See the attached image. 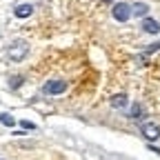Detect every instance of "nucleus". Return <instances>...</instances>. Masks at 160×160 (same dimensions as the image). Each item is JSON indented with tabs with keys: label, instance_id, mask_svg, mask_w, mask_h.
<instances>
[{
	"label": "nucleus",
	"instance_id": "f257e3e1",
	"mask_svg": "<svg viewBox=\"0 0 160 160\" xmlns=\"http://www.w3.org/2000/svg\"><path fill=\"white\" fill-rule=\"evenodd\" d=\"M29 53V45L25 42V40H16V42L9 45L7 49V56L11 62H20V60H25V56Z\"/></svg>",
	"mask_w": 160,
	"mask_h": 160
},
{
	"label": "nucleus",
	"instance_id": "f03ea898",
	"mask_svg": "<svg viewBox=\"0 0 160 160\" xmlns=\"http://www.w3.org/2000/svg\"><path fill=\"white\" fill-rule=\"evenodd\" d=\"M131 7L129 5H125V2H118V5H113V9H111V16L118 20V22H127V20L131 18Z\"/></svg>",
	"mask_w": 160,
	"mask_h": 160
},
{
	"label": "nucleus",
	"instance_id": "7ed1b4c3",
	"mask_svg": "<svg viewBox=\"0 0 160 160\" xmlns=\"http://www.w3.org/2000/svg\"><path fill=\"white\" fill-rule=\"evenodd\" d=\"M67 89V82L65 80H60V78H56V80H49V82L42 87V93H47V96H58V93H62Z\"/></svg>",
	"mask_w": 160,
	"mask_h": 160
},
{
	"label": "nucleus",
	"instance_id": "20e7f679",
	"mask_svg": "<svg viewBox=\"0 0 160 160\" xmlns=\"http://www.w3.org/2000/svg\"><path fill=\"white\" fill-rule=\"evenodd\" d=\"M140 131H142V136H145L147 140H158V138H160V127H158L156 122H142Z\"/></svg>",
	"mask_w": 160,
	"mask_h": 160
},
{
	"label": "nucleus",
	"instance_id": "39448f33",
	"mask_svg": "<svg viewBox=\"0 0 160 160\" xmlns=\"http://www.w3.org/2000/svg\"><path fill=\"white\" fill-rule=\"evenodd\" d=\"M109 102H111V107H113V109H125L129 100H127V96H125V93H116V96H111Z\"/></svg>",
	"mask_w": 160,
	"mask_h": 160
},
{
	"label": "nucleus",
	"instance_id": "423d86ee",
	"mask_svg": "<svg viewBox=\"0 0 160 160\" xmlns=\"http://www.w3.org/2000/svg\"><path fill=\"white\" fill-rule=\"evenodd\" d=\"M142 29L147 33H158L160 31V25H158V20H153V18H145L142 20Z\"/></svg>",
	"mask_w": 160,
	"mask_h": 160
},
{
	"label": "nucleus",
	"instance_id": "0eeeda50",
	"mask_svg": "<svg viewBox=\"0 0 160 160\" xmlns=\"http://www.w3.org/2000/svg\"><path fill=\"white\" fill-rule=\"evenodd\" d=\"M13 13H16V18H29V16L33 13V7L27 5V2H25V5H18V7L13 9Z\"/></svg>",
	"mask_w": 160,
	"mask_h": 160
},
{
	"label": "nucleus",
	"instance_id": "6e6552de",
	"mask_svg": "<svg viewBox=\"0 0 160 160\" xmlns=\"http://www.w3.org/2000/svg\"><path fill=\"white\" fill-rule=\"evenodd\" d=\"M131 11H133L136 18H145V16L149 13V5H147V2H136V5L131 7Z\"/></svg>",
	"mask_w": 160,
	"mask_h": 160
},
{
	"label": "nucleus",
	"instance_id": "1a4fd4ad",
	"mask_svg": "<svg viewBox=\"0 0 160 160\" xmlns=\"http://www.w3.org/2000/svg\"><path fill=\"white\" fill-rule=\"evenodd\" d=\"M142 116H145V107L136 102V105L131 107V111H129V118H133V120H142Z\"/></svg>",
	"mask_w": 160,
	"mask_h": 160
},
{
	"label": "nucleus",
	"instance_id": "9d476101",
	"mask_svg": "<svg viewBox=\"0 0 160 160\" xmlns=\"http://www.w3.org/2000/svg\"><path fill=\"white\" fill-rule=\"evenodd\" d=\"M0 122H2L5 127H13V118L9 113H0Z\"/></svg>",
	"mask_w": 160,
	"mask_h": 160
},
{
	"label": "nucleus",
	"instance_id": "9b49d317",
	"mask_svg": "<svg viewBox=\"0 0 160 160\" xmlns=\"http://www.w3.org/2000/svg\"><path fill=\"white\" fill-rule=\"evenodd\" d=\"M20 85H22V76H13L11 82H9V87H11V89H18Z\"/></svg>",
	"mask_w": 160,
	"mask_h": 160
},
{
	"label": "nucleus",
	"instance_id": "f8f14e48",
	"mask_svg": "<svg viewBox=\"0 0 160 160\" xmlns=\"http://www.w3.org/2000/svg\"><path fill=\"white\" fill-rule=\"evenodd\" d=\"M20 127H22V129H29V131H33V129H36V125H33V122H29V120H20Z\"/></svg>",
	"mask_w": 160,
	"mask_h": 160
},
{
	"label": "nucleus",
	"instance_id": "ddd939ff",
	"mask_svg": "<svg viewBox=\"0 0 160 160\" xmlns=\"http://www.w3.org/2000/svg\"><path fill=\"white\" fill-rule=\"evenodd\" d=\"M158 49H160V45H158V42H153L151 47H147V53H153V51H158Z\"/></svg>",
	"mask_w": 160,
	"mask_h": 160
},
{
	"label": "nucleus",
	"instance_id": "4468645a",
	"mask_svg": "<svg viewBox=\"0 0 160 160\" xmlns=\"http://www.w3.org/2000/svg\"><path fill=\"white\" fill-rule=\"evenodd\" d=\"M102 2H113V0H102Z\"/></svg>",
	"mask_w": 160,
	"mask_h": 160
}]
</instances>
